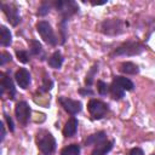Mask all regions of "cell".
Masks as SVG:
<instances>
[{
	"label": "cell",
	"mask_w": 155,
	"mask_h": 155,
	"mask_svg": "<svg viewBox=\"0 0 155 155\" xmlns=\"http://www.w3.org/2000/svg\"><path fill=\"white\" fill-rule=\"evenodd\" d=\"M36 30H38V33L40 34L41 39H42L46 44L52 45V46H54V45L57 44L56 35H54L53 29H52V27H51V24H50L48 22H46V21H40V22H38V24H36Z\"/></svg>",
	"instance_id": "5b68a950"
},
{
	"label": "cell",
	"mask_w": 155,
	"mask_h": 155,
	"mask_svg": "<svg viewBox=\"0 0 155 155\" xmlns=\"http://www.w3.org/2000/svg\"><path fill=\"white\" fill-rule=\"evenodd\" d=\"M52 86H53V82H52V80L48 78V76H44V79H42V85H41V88H40V91L41 92H47V91H50L51 88H52Z\"/></svg>",
	"instance_id": "603a6c76"
},
{
	"label": "cell",
	"mask_w": 155,
	"mask_h": 155,
	"mask_svg": "<svg viewBox=\"0 0 155 155\" xmlns=\"http://www.w3.org/2000/svg\"><path fill=\"white\" fill-rule=\"evenodd\" d=\"M36 144L42 155H51V154H53V151L56 149V140H54L53 136L45 130H41L38 132Z\"/></svg>",
	"instance_id": "6da1fadb"
},
{
	"label": "cell",
	"mask_w": 155,
	"mask_h": 155,
	"mask_svg": "<svg viewBox=\"0 0 155 155\" xmlns=\"http://www.w3.org/2000/svg\"><path fill=\"white\" fill-rule=\"evenodd\" d=\"M114 142L113 140H105L98 145L94 147V149L92 150V155H105L107 153H109L113 148Z\"/></svg>",
	"instance_id": "5bb4252c"
},
{
	"label": "cell",
	"mask_w": 155,
	"mask_h": 155,
	"mask_svg": "<svg viewBox=\"0 0 155 155\" xmlns=\"http://www.w3.org/2000/svg\"><path fill=\"white\" fill-rule=\"evenodd\" d=\"M11 54L7 53V52H1V56H0V65H5L7 62H11Z\"/></svg>",
	"instance_id": "4316f807"
},
{
	"label": "cell",
	"mask_w": 155,
	"mask_h": 155,
	"mask_svg": "<svg viewBox=\"0 0 155 155\" xmlns=\"http://www.w3.org/2000/svg\"><path fill=\"white\" fill-rule=\"evenodd\" d=\"M15 79H16V81H17L19 87H22L24 90L28 88V86L30 84V74H29V71L27 69H24V68L18 69L16 71V74H15Z\"/></svg>",
	"instance_id": "8fae6325"
},
{
	"label": "cell",
	"mask_w": 155,
	"mask_h": 155,
	"mask_svg": "<svg viewBox=\"0 0 155 155\" xmlns=\"http://www.w3.org/2000/svg\"><path fill=\"white\" fill-rule=\"evenodd\" d=\"M80 93H88V94H92V91H90V90H87V91H80Z\"/></svg>",
	"instance_id": "4dcf8cb0"
},
{
	"label": "cell",
	"mask_w": 155,
	"mask_h": 155,
	"mask_svg": "<svg viewBox=\"0 0 155 155\" xmlns=\"http://www.w3.org/2000/svg\"><path fill=\"white\" fill-rule=\"evenodd\" d=\"M145 50V46L136 40H128L126 42H124L122 45H120L117 48L114 50V52L111 53V56H136L142 53Z\"/></svg>",
	"instance_id": "7a4b0ae2"
},
{
	"label": "cell",
	"mask_w": 155,
	"mask_h": 155,
	"mask_svg": "<svg viewBox=\"0 0 155 155\" xmlns=\"http://www.w3.org/2000/svg\"><path fill=\"white\" fill-rule=\"evenodd\" d=\"M107 140V133L104 131H99L97 133H93L87 137L86 139V145H98L103 142Z\"/></svg>",
	"instance_id": "7c38bea8"
},
{
	"label": "cell",
	"mask_w": 155,
	"mask_h": 155,
	"mask_svg": "<svg viewBox=\"0 0 155 155\" xmlns=\"http://www.w3.org/2000/svg\"><path fill=\"white\" fill-rule=\"evenodd\" d=\"M98 71V64H94L92 68H91V70L88 71V74L86 75V80H85V84L86 85H92V82H93V78H94V74Z\"/></svg>",
	"instance_id": "7402d4cb"
},
{
	"label": "cell",
	"mask_w": 155,
	"mask_h": 155,
	"mask_svg": "<svg viewBox=\"0 0 155 155\" xmlns=\"http://www.w3.org/2000/svg\"><path fill=\"white\" fill-rule=\"evenodd\" d=\"M54 7L57 8V11L62 15L63 21L68 19L69 17H71L73 15H75L79 11V6L75 1H70V0H58L54 2Z\"/></svg>",
	"instance_id": "277c9868"
},
{
	"label": "cell",
	"mask_w": 155,
	"mask_h": 155,
	"mask_svg": "<svg viewBox=\"0 0 155 155\" xmlns=\"http://www.w3.org/2000/svg\"><path fill=\"white\" fill-rule=\"evenodd\" d=\"M5 119H6V122H7V125H8L10 131H11V132L15 131V126H13V121H12V119H11L8 115H5Z\"/></svg>",
	"instance_id": "83f0119b"
},
{
	"label": "cell",
	"mask_w": 155,
	"mask_h": 155,
	"mask_svg": "<svg viewBox=\"0 0 155 155\" xmlns=\"http://www.w3.org/2000/svg\"><path fill=\"white\" fill-rule=\"evenodd\" d=\"M76 130H78V120L75 117H71L64 125L63 134H64V137H73L76 133Z\"/></svg>",
	"instance_id": "4fadbf2b"
},
{
	"label": "cell",
	"mask_w": 155,
	"mask_h": 155,
	"mask_svg": "<svg viewBox=\"0 0 155 155\" xmlns=\"http://www.w3.org/2000/svg\"><path fill=\"white\" fill-rule=\"evenodd\" d=\"M0 76H1V94H4V92L7 91L8 98L10 99H13L15 98V94H16V88H15L13 81L5 73H1Z\"/></svg>",
	"instance_id": "30bf717a"
},
{
	"label": "cell",
	"mask_w": 155,
	"mask_h": 155,
	"mask_svg": "<svg viewBox=\"0 0 155 155\" xmlns=\"http://www.w3.org/2000/svg\"><path fill=\"white\" fill-rule=\"evenodd\" d=\"M63 64V56L59 51L53 52L48 58V65L53 69H59Z\"/></svg>",
	"instance_id": "2e32d148"
},
{
	"label": "cell",
	"mask_w": 155,
	"mask_h": 155,
	"mask_svg": "<svg viewBox=\"0 0 155 155\" xmlns=\"http://www.w3.org/2000/svg\"><path fill=\"white\" fill-rule=\"evenodd\" d=\"M97 90H98V92H99V94H102V96H105L109 91H110V86L107 84V82H104V81H98L97 82Z\"/></svg>",
	"instance_id": "cb8c5ba5"
},
{
	"label": "cell",
	"mask_w": 155,
	"mask_h": 155,
	"mask_svg": "<svg viewBox=\"0 0 155 155\" xmlns=\"http://www.w3.org/2000/svg\"><path fill=\"white\" fill-rule=\"evenodd\" d=\"M12 41V35H11V31L5 27V25H1L0 27V44L2 46H8Z\"/></svg>",
	"instance_id": "ac0fdd59"
},
{
	"label": "cell",
	"mask_w": 155,
	"mask_h": 155,
	"mask_svg": "<svg viewBox=\"0 0 155 155\" xmlns=\"http://www.w3.org/2000/svg\"><path fill=\"white\" fill-rule=\"evenodd\" d=\"M1 8L4 11V13L6 15L7 17V21L16 27L19 22H21V16H19V12H18V7L12 4V2H2L1 4Z\"/></svg>",
	"instance_id": "ba28073f"
},
{
	"label": "cell",
	"mask_w": 155,
	"mask_h": 155,
	"mask_svg": "<svg viewBox=\"0 0 155 155\" xmlns=\"http://www.w3.org/2000/svg\"><path fill=\"white\" fill-rule=\"evenodd\" d=\"M79 154H80V145L78 144H70L61 150V155H79Z\"/></svg>",
	"instance_id": "ffe728a7"
},
{
	"label": "cell",
	"mask_w": 155,
	"mask_h": 155,
	"mask_svg": "<svg viewBox=\"0 0 155 155\" xmlns=\"http://www.w3.org/2000/svg\"><path fill=\"white\" fill-rule=\"evenodd\" d=\"M119 70L121 73L126 74V75H136V74H138L139 68H138L137 64H134L132 62H124V63L120 64Z\"/></svg>",
	"instance_id": "9a60e30c"
},
{
	"label": "cell",
	"mask_w": 155,
	"mask_h": 155,
	"mask_svg": "<svg viewBox=\"0 0 155 155\" xmlns=\"http://www.w3.org/2000/svg\"><path fill=\"white\" fill-rule=\"evenodd\" d=\"M110 93H111L113 98L116 99V101L121 99V98L125 96V91H124L116 82H114V81H113L111 85H110Z\"/></svg>",
	"instance_id": "d6986e66"
},
{
	"label": "cell",
	"mask_w": 155,
	"mask_h": 155,
	"mask_svg": "<svg viewBox=\"0 0 155 155\" xmlns=\"http://www.w3.org/2000/svg\"><path fill=\"white\" fill-rule=\"evenodd\" d=\"M50 8H51V5H50L48 2H42V4L39 6L38 15H39V16H46V15L50 12Z\"/></svg>",
	"instance_id": "d4e9b609"
},
{
	"label": "cell",
	"mask_w": 155,
	"mask_h": 155,
	"mask_svg": "<svg viewBox=\"0 0 155 155\" xmlns=\"http://www.w3.org/2000/svg\"><path fill=\"white\" fill-rule=\"evenodd\" d=\"M128 155H144V153L140 148H133V149H131Z\"/></svg>",
	"instance_id": "f1b7e54d"
},
{
	"label": "cell",
	"mask_w": 155,
	"mask_h": 155,
	"mask_svg": "<svg viewBox=\"0 0 155 155\" xmlns=\"http://www.w3.org/2000/svg\"><path fill=\"white\" fill-rule=\"evenodd\" d=\"M154 155H155V154H154Z\"/></svg>",
	"instance_id": "1f68e13d"
},
{
	"label": "cell",
	"mask_w": 155,
	"mask_h": 155,
	"mask_svg": "<svg viewBox=\"0 0 155 155\" xmlns=\"http://www.w3.org/2000/svg\"><path fill=\"white\" fill-rule=\"evenodd\" d=\"M87 109L93 120H99V119L104 117L109 110L108 104H105L104 102L98 101V99H91L87 104Z\"/></svg>",
	"instance_id": "8992f818"
},
{
	"label": "cell",
	"mask_w": 155,
	"mask_h": 155,
	"mask_svg": "<svg viewBox=\"0 0 155 155\" xmlns=\"http://www.w3.org/2000/svg\"><path fill=\"white\" fill-rule=\"evenodd\" d=\"M0 127H1V140H4V138H5V126H4L2 122L0 124Z\"/></svg>",
	"instance_id": "f546056e"
},
{
	"label": "cell",
	"mask_w": 155,
	"mask_h": 155,
	"mask_svg": "<svg viewBox=\"0 0 155 155\" xmlns=\"http://www.w3.org/2000/svg\"><path fill=\"white\" fill-rule=\"evenodd\" d=\"M58 102L63 107V109L70 115H76L78 113L81 111V102L80 101H75V99H71L68 97H59Z\"/></svg>",
	"instance_id": "9c48e42d"
},
{
	"label": "cell",
	"mask_w": 155,
	"mask_h": 155,
	"mask_svg": "<svg viewBox=\"0 0 155 155\" xmlns=\"http://www.w3.org/2000/svg\"><path fill=\"white\" fill-rule=\"evenodd\" d=\"M30 53L33 56H40L42 53V46L36 40H30Z\"/></svg>",
	"instance_id": "44dd1931"
},
{
	"label": "cell",
	"mask_w": 155,
	"mask_h": 155,
	"mask_svg": "<svg viewBox=\"0 0 155 155\" xmlns=\"http://www.w3.org/2000/svg\"><path fill=\"white\" fill-rule=\"evenodd\" d=\"M99 29L105 35H119L124 31V22L119 18L105 19L101 23Z\"/></svg>",
	"instance_id": "3957f363"
},
{
	"label": "cell",
	"mask_w": 155,
	"mask_h": 155,
	"mask_svg": "<svg viewBox=\"0 0 155 155\" xmlns=\"http://www.w3.org/2000/svg\"><path fill=\"white\" fill-rule=\"evenodd\" d=\"M114 82H116L124 91H132L133 90V87H134V85H133V82L128 79V78H125V76H116L114 80H113Z\"/></svg>",
	"instance_id": "e0dca14e"
},
{
	"label": "cell",
	"mask_w": 155,
	"mask_h": 155,
	"mask_svg": "<svg viewBox=\"0 0 155 155\" xmlns=\"http://www.w3.org/2000/svg\"><path fill=\"white\" fill-rule=\"evenodd\" d=\"M30 107L28 105L27 102L24 101H21L16 104V108H15V114H16V117L18 120V122L22 125V126H25L30 119Z\"/></svg>",
	"instance_id": "52a82bcc"
},
{
	"label": "cell",
	"mask_w": 155,
	"mask_h": 155,
	"mask_svg": "<svg viewBox=\"0 0 155 155\" xmlns=\"http://www.w3.org/2000/svg\"><path fill=\"white\" fill-rule=\"evenodd\" d=\"M16 54L18 57V59L22 62V63H28L29 62V53L24 50H19V51H16Z\"/></svg>",
	"instance_id": "484cf974"
}]
</instances>
